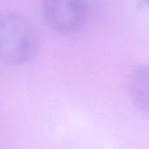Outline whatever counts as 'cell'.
<instances>
[{"label": "cell", "instance_id": "cell-1", "mask_svg": "<svg viewBox=\"0 0 149 149\" xmlns=\"http://www.w3.org/2000/svg\"><path fill=\"white\" fill-rule=\"evenodd\" d=\"M38 48L37 31L28 18L9 13L0 23V52L11 64H23L34 58Z\"/></svg>", "mask_w": 149, "mask_h": 149}, {"label": "cell", "instance_id": "cell-2", "mask_svg": "<svg viewBox=\"0 0 149 149\" xmlns=\"http://www.w3.org/2000/svg\"><path fill=\"white\" fill-rule=\"evenodd\" d=\"M44 15L57 32L72 34L84 24L86 16L85 0H45Z\"/></svg>", "mask_w": 149, "mask_h": 149}, {"label": "cell", "instance_id": "cell-3", "mask_svg": "<svg viewBox=\"0 0 149 149\" xmlns=\"http://www.w3.org/2000/svg\"><path fill=\"white\" fill-rule=\"evenodd\" d=\"M129 94L139 109L149 113V64L139 66L132 73Z\"/></svg>", "mask_w": 149, "mask_h": 149}, {"label": "cell", "instance_id": "cell-4", "mask_svg": "<svg viewBox=\"0 0 149 149\" xmlns=\"http://www.w3.org/2000/svg\"><path fill=\"white\" fill-rule=\"evenodd\" d=\"M144 1L146 2V3H147V4L149 6V0H144Z\"/></svg>", "mask_w": 149, "mask_h": 149}]
</instances>
